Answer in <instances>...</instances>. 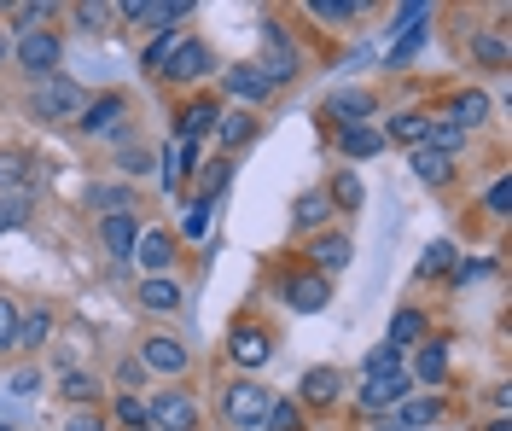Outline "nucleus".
<instances>
[{
    "label": "nucleus",
    "mask_w": 512,
    "mask_h": 431,
    "mask_svg": "<svg viewBox=\"0 0 512 431\" xmlns=\"http://www.w3.org/2000/svg\"><path fill=\"white\" fill-rule=\"evenodd\" d=\"M82 105H88V94L70 76H47V82H35V94H30V111L41 123H76Z\"/></svg>",
    "instance_id": "f257e3e1"
},
{
    "label": "nucleus",
    "mask_w": 512,
    "mask_h": 431,
    "mask_svg": "<svg viewBox=\"0 0 512 431\" xmlns=\"http://www.w3.org/2000/svg\"><path fill=\"white\" fill-rule=\"evenodd\" d=\"M297 65H303V59H297V47H291V35L280 30V24H262V82H268V88H280V82H291V76H297Z\"/></svg>",
    "instance_id": "f03ea898"
},
{
    "label": "nucleus",
    "mask_w": 512,
    "mask_h": 431,
    "mask_svg": "<svg viewBox=\"0 0 512 431\" xmlns=\"http://www.w3.org/2000/svg\"><path fill=\"white\" fill-rule=\"evenodd\" d=\"M64 47L53 30H24L18 35V65H24V76H35V82H47L53 70H59Z\"/></svg>",
    "instance_id": "7ed1b4c3"
},
{
    "label": "nucleus",
    "mask_w": 512,
    "mask_h": 431,
    "mask_svg": "<svg viewBox=\"0 0 512 431\" xmlns=\"http://www.w3.org/2000/svg\"><path fill=\"white\" fill-rule=\"evenodd\" d=\"M146 426L152 431H198V402L187 391H158L146 402Z\"/></svg>",
    "instance_id": "20e7f679"
},
{
    "label": "nucleus",
    "mask_w": 512,
    "mask_h": 431,
    "mask_svg": "<svg viewBox=\"0 0 512 431\" xmlns=\"http://www.w3.org/2000/svg\"><path fill=\"white\" fill-rule=\"evenodd\" d=\"M222 414H227V426H239V431H262V420H268V391H262V385H251V379H239V385L227 391Z\"/></svg>",
    "instance_id": "39448f33"
},
{
    "label": "nucleus",
    "mask_w": 512,
    "mask_h": 431,
    "mask_svg": "<svg viewBox=\"0 0 512 431\" xmlns=\"http://www.w3.org/2000/svg\"><path fill=\"white\" fill-rule=\"evenodd\" d=\"M123 18H140L146 30H175L181 18H192V0H123Z\"/></svg>",
    "instance_id": "423d86ee"
},
{
    "label": "nucleus",
    "mask_w": 512,
    "mask_h": 431,
    "mask_svg": "<svg viewBox=\"0 0 512 431\" xmlns=\"http://www.w3.org/2000/svg\"><path fill=\"white\" fill-rule=\"evenodd\" d=\"M128 257L146 268V280H152V274H163V268L175 263V233H169V228H140V239H134V251H128Z\"/></svg>",
    "instance_id": "0eeeda50"
},
{
    "label": "nucleus",
    "mask_w": 512,
    "mask_h": 431,
    "mask_svg": "<svg viewBox=\"0 0 512 431\" xmlns=\"http://www.w3.org/2000/svg\"><path fill=\"white\" fill-rule=\"evenodd\" d=\"M280 292H286V303L297 315H320V309L332 303V280H326V274H291Z\"/></svg>",
    "instance_id": "6e6552de"
},
{
    "label": "nucleus",
    "mask_w": 512,
    "mask_h": 431,
    "mask_svg": "<svg viewBox=\"0 0 512 431\" xmlns=\"http://www.w3.org/2000/svg\"><path fill=\"white\" fill-rule=\"evenodd\" d=\"M123 117H128V100H123V94H105V100H88V105H82V117H76V123H82L88 134L117 140V134H123Z\"/></svg>",
    "instance_id": "1a4fd4ad"
},
{
    "label": "nucleus",
    "mask_w": 512,
    "mask_h": 431,
    "mask_svg": "<svg viewBox=\"0 0 512 431\" xmlns=\"http://www.w3.org/2000/svg\"><path fill=\"white\" fill-rule=\"evenodd\" d=\"M268 350H274V338L256 327V321H245V327L227 332V356H233L239 367H262V362H268Z\"/></svg>",
    "instance_id": "9d476101"
},
{
    "label": "nucleus",
    "mask_w": 512,
    "mask_h": 431,
    "mask_svg": "<svg viewBox=\"0 0 512 431\" xmlns=\"http://www.w3.org/2000/svg\"><path fill=\"white\" fill-rule=\"evenodd\" d=\"M140 367H158V373H169V379H181V373L192 367V350L181 344V338H146Z\"/></svg>",
    "instance_id": "9b49d317"
},
{
    "label": "nucleus",
    "mask_w": 512,
    "mask_h": 431,
    "mask_svg": "<svg viewBox=\"0 0 512 431\" xmlns=\"http://www.w3.org/2000/svg\"><path fill=\"white\" fill-rule=\"evenodd\" d=\"M326 117L338 123V134H344V129H361V123L373 117V94H361V88H338V94L326 100Z\"/></svg>",
    "instance_id": "f8f14e48"
},
{
    "label": "nucleus",
    "mask_w": 512,
    "mask_h": 431,
    "mask_svg": "<svg viewBox=\"0 0 512 431\" xmlns=\"http://www.w3.org/2000/svg\"><path fill=\"white\" fill-rule=\"evenodd\" d=\"M297 397L309 402V408H332V402L344 397V373H338V367H309Z\"/></svg>",
    "instance_id": "ddd939ff"
},
{
    "label": "nucleus",
    "mask_w": 512,
    "mask_h": 431,
    "mask_svg": "<svg viewBox=\"0 0 512 431\" xmlns=\"http://www.w3.org/2000/svg\"><path fill=\"white\" fill-rule=\"evenodd\" d=\"M163 76H169V82H198V76H210V53H204V41H181V47L169 53Z\"/></svg>",
    "instance_id": "4468645a"
},
{
    "label": "nucleus",
    "mask_w": 512,
    "mask_h": 431,
    "mask_svg": "<svg viewBox=\"0 0 512 431\" xmlns=\"http://www.w3.org/2000/svg\"><path fill=\"white\" fill-rule=\"evenodd\" d=\"M402 397H408V373H396V379H367V385H361V408H367L373 420L390 414Z\"/></svg>",
    "instance_id": "2eb2a0df"
},
{
    "label": "nucleus",
    "mask_w": 512,
    "mask_h": 431,
    "mask_svg": "<svg viewBox=\"0 0 512 431\" xmlns=\"http://www.w3.org/2000/svg\"><path fill=\"white\" fill-rule=\"evenodd\" d=\"M222 88H227V94H233L239 105H262L268 94H274V88L262 82V70H256V65H233V70L222 76Z\"/></svg>",
    "instance_id": "dca6fc26"
},
{
    "label": "nucleus",
    "mask_w": 512,
    "mask_h": 431,
    "mask_svg": "<svg viewBox=\"0 0 512 431\" xmlns=\"http://www.w3.org/2000/svg\"><path fill=\"white\" fill-rule=\"evenodd\" d=\"M99 239H105V251L123 263L128 251H134V239H140V222H134L128 210H123V216H105V222H99Z\"/></svg>",
    "instance_id": "f3484780"
},
{
    "label": "nucleus",
    "mask_w": 512,
    "mask_h": 431,
    "mask_svg": "<svg viewBox=\"0 0 512 431\" xmlns=\"http://www.w3.org/2000/svg\"><path fill=\"white\" fill-rule=\"evenodd\" d=\"M489 117V94H478V88H466V94H454V105H448V123L460 134H472Z\"/></svg>",
    "instance_id": "a211bd4d"
},
{
    "label": "nucleus",
    "mask_w": 512,
    "mask_h": 431,
    "mask_svg": "<svg viewBox=\"0 0 512 431\" xmlns=\"http://www.w3.org/2000/svg\"><path fill=\"white\" fill-rule=\"evenodd\" d=\"M0 193L6 199H30V158L24 152H0Z\"/></svg>",
    "instance_id": "6ab92c4d"
},
{
    "label": "nucleus",
    "mask_w": 512,
    "mask_h": 431,
    "mask_svg": "<svg viewBox=\"0 0 512 431\" xmlns=\"http://www.w3.org/2000/svg\"><path fill=\"white\" fill-rule=\"evenodd\" d=\"M338 152H344V158H379V152H384V129H373V123L344 129V134H338Z\"/></svg>",
    "instance_id": "aec40b11"
},
{
    "label": "nucleus",
    "mask_w": 512,
    "mask_h": 431,
    "mask_svg": "<svg viewBox=\"0 0 512 431\" xmlns=\"http://www.w3.org/2000/svg\"><path fill=\"white\" fill-rule=\"evenodd\" d=\"M309 257H315L320 274H338V268H350V239L344 233H326V239L309 245Z\"/></svg>",
    "instance_id": "412c9836"
},
{
    "label": "nucleus",
    "mask_w": 512,
    "mask_h": 431,
    "mask_svg": "<svg viewBox=\"0 0 512 431\" xmlns=\"http://www.w3.org/2000/svg\"><path fill=\"white\" fill-rule=\"evenodd\" d=\"M140 303H146L152 315H169V309H181V286L163 280V274H152V280H140Z\"/></svg>",
    "instance_id": "4be33fe9"
},
{
    "label": "nucleus",
    "mask_w": 512,
    "mask_h": 431,
    "mask_svg": "<svg viewBox=\"0 0 512 431\" xmlns=\"http://www.w3.org/2000/svg\"><path fill=\"white\" fill-rule=\"evenodd\" d=\"M414 175L425 181V187H448V175H454V158L431 152V146H414Z\"/></svg>",
    "instance_id": "5701e85b"
},
{
    "label": "nucleus",
    "mask_w": 512,
    "mask_h": 431,
    "mask_svg": "<svg viewBox=\"0 0 512 431\" xmlns=\"http://www.w3.org/2000/svg\"><path fill=\"white\" fill-rule=\"evenodd\" d=\"M425 129H431V117H419V111H402V117H390L384 140H402V146H425Z\"/></svg>",
    "instance_id": "b1692460"
},
{
    "label": "nucleus",
    "mask_w": 512,
    "mask_h": 431,
    "mask_svg": "<svg viewBox=\"0 0 512 431\" xmlns=\"http://www.w3.org/2000/svg\"><path fill=\"white\" fill-rule=\"evenodd\" d=\"M216 117H222V111H216L210 100H192L187 111H181V140H198V134H210V129H216Z\"/></svg>",
    "instance_id": "393cba45"
},
{
    "label": "nucleus",
    "mask_w": 512,
    "mask_h": 431,
    "mask_svg": "<svg viewBox=\"0 0 512 431\" xmlns=\"http://www.w3.org/2000/svg\"><path fill=\"white\" fill-rule=\"evenodd\" d=\"M396 408H402L396 420H402V426H408V431H414V426H431V420L443 414V402H437V397H402V402H396Z\"/></svg>",
    "instance_id": "a878e982"
},
{
    "label": "nucleus",
    "mask_w": 512,
    "mask_h": 431,
    "mask_svg": "<svg viewBox=\"0 0 512 431\" xmlns=\"http://www.w3.org/2000/svg\"><path fill=\"white\" fill-rule=\"evenodd\" d=\"M414 379H419V385H443V379H448V356H443V344H425V350H419Z\"/></svg>",
    "instance_id": "bb28decb"
},
{
    "label": "nucleus",
    "mask_w": 512,
    "mask_h": 431,
    "mask_svg": "<svg viewBox=\"0 0 512 431\" xmlns=\"http://www.w3.org/2000/svg\"><path fill=\"white\" fill-rule=\"evenodd\" d=\"M47 332H53V315H47V309L18 315V344H24V350H41V344H47Z\"/></svg>",
    "instance_id": "cd10ccee"
},
{
    "label": "nucleus",
    "mask_w": 512,
    "mask_h": 431,
    "mask_svg": "<svg viewBox=\"0 0 512 431\" xmlns=\"http://www.w3.org/2000/svg\"><path fill=\"white\" fill-rule=\"evenodd\" d=\"M216 134H222L227 152H239V146H245V140L256 134V117H245V111H233V117H216Z\"/></svg>",
    "instance_id": "c85d7f7f"
},
{
    "label": "nucleus",
    "mask_w": 512,
    "mask_h": 431,
    "mask_svg": "<svg viewBox=\"0 0 512 431\" xmlns=\"http://www.w3.org/2000/svg\"><path fill=\"white\" fill-rule=\"evenodd\" d=\"M326 216H332V199H326V193H303L297 210H291V222H297V228H320Z\"/></svg>",
    "instance_id": "c756f323"
},
{
    "label": "nucleus",
    "mask_w": 512,
    "mask_h": 431,
    "mask_svg": "<svg viewBox=\"0 0 512 431\" xmlns=\"http://www.w3.org/2000/svg\"><path fill=\"white\" fill-rule=\"evenodd\" d=\"M425 338V315L419 309H402L396 321H390V350H402V344H419Z\"/></svg>",
    "instance_id": "7c9ffc66"
},
{
    "label": "nucleus",
    "mask_w": 512,
    "mask_h": 431,
    "mask_svg": "<svg viewBox=\"0 0 512 431\" xmlns=\"http://www.w3.org/2000/svg\"><path fill=\"white\" fill-rule=\"evenodd\" d=\"M460 140H466V134L454 129L448 117H431V129H425V146H431V152H443V158H454V152H460Z\"/></svg>",
    "instance_id": "2f4dec72"
},
{
    "label": "nucleus",
    "mask_w": 512,
    "mask_h": 431,
    "mask_svg": "<svg viewBox=\"0 0 512 431\" xmlns=\"http://www.w3.org/2000/svg\"><path fill=\"white\" fill-rule=\"evenodd\" d=\"M268 431H303V414H297V402L286 397H268V420H262Z\"/></svg>",
    "instance_id": "473e14b6"
},
{
    "label": "nucleus",
    "mask_w": 512,
    "mask_h": 431,
    "mask_svg": "<svg viewBox=\"0 0 512 431\" xmlns=\"http://www.w3.org/2000/svg\"><path fill=\"white\" fill-rule=\"evenodd\" d=\"M396 373H402V350H390V344L367 350V379H396Z\"/></svg>",
    "instance_id": "72a5a7b5"
},
{
    "label": "nucleus",
    "mask_w": 512,
    "mask_h": 431,
    "mask_svg": "<svg viewBox=\"0 0 512 431\" xmlns=\"http://www.w3.org/2000/svg\"><path fill=\"white\" fill-rule=\"evenodd\" d=\"M210 233V199H192L181 210V239H204Z\"/></svg>",
    "instance_id": "f704fd0d"
},
{
    "label": "nucleus",
    "mask_w": 512,
    "mask_h": 431,
    "mask_svg": "<svg viewBox=\"0 0 512 431\" xmlns=\"http://www.w3.org/2000/svg\"><path fill=\"white\" fill-rule=\"evenodd\" d=\"M472 59L489 65V70H501L507 65V41H501V35H478V41H472Z\"/></svg>",
    "instance_id": "c9c22d12"
},
{
    "label": "nucleus",
    "mask_w": 512,
    "mask_h": 431,
    "mask_svg": "<svg viewBox=\"0 0 512 431\" xmlns=\"http://www.w3.org/2000/svg\"><path fill=\"white\" fill-rule=\"evenodd\" d=\"M309 12H315V18H326V24H344V18H355V12H361V0H309Z\"/></svg>",
    "instance_id": "e433bc0d"
},
{
    "label": "nucleus",
    "mask_w": 512,
    "mask_h": 431,
    "mask_svg": "<svg viewBox=\"0 0 512 431\" xmlns=\"http://www.w3.org/2000/svg\"><path fill=\"white\" fill-rule=\"evenodd\" d=\"M175 47H181V35H175V30H158V35H152V47H146V70H163Z\"/></svg>",
    "instance_id": "4c0bfd02"
},
{
    "label": "nucleus",
    "mask_w": 512,
    "mask_h": 431,
    "mask_svg": "<svg viewBox=\"0 0 512 431\" xmlns=\"http://www.w3.org/2000/svg\"><path fill=\"white\" fill-rule=\"evenodd\" d=\"M326 199H338L344 210H361V199H367V193H361V181H355L350 169H344V175L332 181V193H326Z\"/></svg>",
    "instance_id": "58836bf2"
},
{
    "label": "nucleus",
    "mask_w": 512,
    "mask_h": 431,
    "mask_svg": "<svg viewBox=\"0 0 512 431\" xmlns=\"http://www.w3.org/2000/svg\"><path fill=\"white\" fill-rule=\"evenodd\" d=\"M448 268H454V245H448V239L425 245V263H419V274H448Z\"/></svg>",
    "instance_id": "ea45409f"
},
{
    "label": "nucleus",
    "mask_w": 512,
    "mask_h": 431,
    "mask_svg": "<svg viewBox=\"0 0 512 431\" xmlns=\"http://www.w3.org/2000/svg\"><path fill=\"white\" fill-rule=\"evenodd\" d=\"M30 222V199H0V233L24 228Z\"/></svg>",
    "instance_id": "a19ab883"
},
{
    "label": "nucleus",
    "mask_w": 512,
    "mask_h": 431,
    "mask_svg": "<svg viewBox=\"0 0 512 431\" xmlns=\"http://www.w3.org/2000/svg\"><path fill=\"white\" fill-rule=\"evenodd\" d=\"M18 344V303L0 298V350H12Z\"/></svg>",
    "instance_id": "79ce46f5"
},
{
    "label": "nucleus",
    "mask_w": 512,
    "mask_h": 431,
    "mask_svg": "<svg viewBox=\"0 0 512 431\" xmlns=\"http://www.w3.org/2000/svg\"><path fill=\"white\" fill-rule=\"evenodd\" d=\"M64 397H70V402H94L99 385L88 379V373H64Z\"/></svg>",
    "instance_id": "37998d69"
},
{
    "label": "nucleus",
    "mask_w": 512,
    "mask_h": 431,
    "mask_svg": "<svg viewBox=\"0 0 512 431\" xmlns=\"http://www.w3.org/2000/svg\"><path fill=\"white\" fill-rule=\"evenodd\" d=\"M94 204H105L111 216H123V210H134V204H128V187H94Z\"/></svg>",
    "instance_id": "c03bdc74"
},
{
    "label": "nucleus",
    "mask_w": 512,
    "mask_h": 431,
    "mask_svg": "<svg viewBox=\"0 0 512 431\" xmlns=\"http://www.w3.org/2000/svg\"><path fill=\"white\" fill-rule=\"evenodd\" d=\"M117 420L140 431V426H146V402H140V397H117Z\"/></svg>",
    "instance_id": "a18cd8bd"
},
{
    "label": "nucleus",
    "mask_w": 512,
    "mask_h": 431,
    "mask_svg": "<svg viewBox=\"0 0 512 431\" xmlns=\"http://www.w3.org/2000/svg\"><path fill=\"white\" fill-rule=\"evenodd\" d=\"M111 12H117V6H76V24H82V30H105Z\"/></svg>",
    "instance_id": "49530a36"
},
{
    "label": "nucleus",
    "mask_w": 512,
    "mask_h": 431,
    "mask_svg": "<svg viewBox=\"0 0 512 431\" xmlns=\"http://www.w3.org/2000/svg\"><path fill=\"white\" fill-rule=\"evenodd\" d=\"M117 164H123V175H146V169H152V152H140V146H123V158H117Z\"/></svg>",
    "instance_id": "de8ad7c7"
},
{
    "label": "nucleus",
    "mask_w": 512,
    "mask_h": 431,
    "mask_svg": "<svg viewBox=\"0 0 512 431\" xmlns=\"http://www.w3.org/2000/svg\"><path fill=\"white\" fill-rule=\"evenodd\" d=\"M227 175H233V164H210V175H204V199H216V193H222Z\"/></svg>",
    "instance_id": "09e8293b"
},
{
    "label": "nucleus",
    "mask_w": 512,
    "mask_h": 431,
    "mask_svg": "<svg viewBox=\"0 0 512 431\" xmlns=\"http://www.w3.org/2000/svg\"><path fill=\"white\" fill-rule=\"evenodd\" d=\"M12 391H18V397L41 391V373H35V367H18V373H12Z\"/></svg>",
    "instance_id": "8fccbe9b"
},
{
    "label": "nucleus",
    "mask_w": 512,
    "mask_h": 431,
    "mask_svg": "<svg viewBox=\"0 0 512 431\" xmlns=\"http://www.w3.org/2000/svg\"><path fill=\"white\" fill-rule=\"evenodd\" d=\"M507 204H512V187H507V181H495V187H489V210H495V216H507Z\"/></svg>",
    "instance_id": "3c124183"
},
{
    "label": "nucleus",
    "mask_w": 512,
    "mask_h": 431,
    "mask_svg": "<svg viewBox=\"0 0 512 431\" xmlns=\"http://www.w3.org/2000/svg\"><path fill=\"white\" fill-rule=\"evenodd\" d=\"M64 431H105V420H99V414H70V426Z\"/></svg>",
    "instance_id": "603ef678"
},
{
    "label": "nucleus",
    "mask_w": 512,
    "mask_h": 431,
    "mask_svg": "<svg viewBox=\"0 0 512 431\" xmlns=\"http://www.w3.org/2000/svg\"><path fill=\"white\" fill-rule=\"evenodd\" d=\"M140 373H146V367H140V356H128V362H123V373H117V379H123V385H134Z\"/></svg>",
    "instance_id": "864d4df0"
},
{
    "label": "nucleus",
    "mask_w": 512,
    "mask_h": 431,
    "mask_svg": "<svg viewBox=\"0 0 512 431\" xmlns=\"http://www.w3.org/2000/svg\"><path fill=\"white\" fill-rule=\"evenodd\" d=\"M379 431H408V426H402L396 414H379Z\"/></svg>",
    "instance_id": "5fc2aeb1"
},
{
    "label": "nucleus",
    "mask_w": 512,
    "mask_h": 431,
    "mask_svg": "<svg viewBox=\"0 0 512 431\" xmlns=\"http://www.w3.org/2000/svg\"><path fill=\"white\" fill-rule=\"evenodd\" d=\"M489 431H512V426H507V420H495V426H489Z\"/></svg>",
    "instance_id": "6e6d98bb"
},
{
    "label": "nucleus",
    "mask_w": 512,
    "mask_h": 431,
    "mask_svg": "<svg viewBox=\"0 0 512 431\" xmlns=\"http://www.w3.org/2000/svg\"><path fill=\"white\" fill-rule=\"evenodd\" d=\"M0 59H6V35H0Z\"/></svg>",
    "instance_id": "4d7b16f0"
},
{
    "label": "nucleus",
    "mask_w": 512,
    "mask_h": 431,
    "mask_svg": "<svg viewBox=\"0 0 512 431\" xmlns=\"http://www.w3.org/2000/svg\"><path fill=\"white\" fill-rule=\"evenodd\" d=\"M140 431H152V426H140Z\"/></svg>",
    "instance_id": "13d9d810"
}]
</instances>
